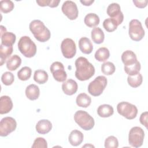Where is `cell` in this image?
I'll return each instance as SVG.
<instances>
[{
	"mask_svg": "<svg viewBox=\"0 0 148 148\" xmlns=\"http://www.w3.org/2000/svg\"><path fill=\"white\" fill-rule=\"evenodd\" d=\"M62 12L71 20H75L79 14L76 4L72 1H66L62 5Z\"/></svg>",
	"mask_w": 148,
	"mask_h": 148,
	"instance_id": "7c38bea8",
	"label": "cell"
},
{
	"mask_svg": "<svg viewBox=\"0 0 148 148\" xmlns=\"http://www.w3.org/2000/svg\"><path fill=\"white\" fill-rule=\"evenodd\" d=\"M117 112L127 119L132 120L136 117L138 109L136 106L127 102H121L117 105Z\"/></svg>",
	"mask_w": 148,
	"mask_h": 148,
	"instance_id": "8992f818",
	"label": "cell"
},
{
	"mask_svg": "<svg viewBox=\"0 0 148 148\" xmlns=\"http://www.w3.org/2000/svg\"><path fill=\"white\" fill-rule=\"evenodd\" d=\"M128 34L131 39L134 41H139L143 39L145 31L140 21L133 19L130 22Z\"/></svg>",
	"mask_w": 148,
	"mask_h": 148,
	"instance_id": "ba28073f",
	"label": "cell"
},
{
	"mask_svg": "<svg viewBox=\"0 0 148 148\" xmlns=\"http://www.w3.org/2000/svg\"><path fill=\"white\" fill-rule=\"evenodd\" d=\"M94 56L95 58L97 61L99 62H104L109 58L110 56V52L106 47H100L96 51Z\"/></svg>",
	"mask_w": 148,
	"mask_h": 148,
	"instance_id": "83f0119b",
	"label": "cell"
},
{
	"mask_svg": "<svg viewBox=\"0 0 148 148\" xmlns=\"http://www.w3.org/2000/svg\"><path fill=\"white\" fill-rule=\"evenodd\" d=\"M106 12L111 18L116 21L118 25L122 23L124 20V15L121 11L120 6L119 3H112L110 4L107 8Z\"/></svg>",
	"mask_w": 148,
	"mask_h": 148,
	"instance_id": "4fadbf2b",
	"label": "cell"
},
{
	"mask_svg": "<svg viewBox=\"0 0 148 148\" xmlns=\"http://www.w3.org/2000/svg\"><path fill=\"white\" fill-rule=\"evenodd\" d=\"M13 108V102L11 98L7 95H3L0 99V114H6Z\"/></svg>",
	"mask_w": 148,
	"mask_h": 148,
	"instance_id": "9a60e30c",
	"label": "cell"
},
{
	"mask_svg": "<svg viewBox=\"0 0 148 148\" xmlns=\"http://www.w3.org/2000/svg\"><path fill=\"white\" fill-rule=\"evenodd\" d=\"M60 2V0H49L48 6L50 8H56L58 6V4Z\"/></svg>",
	"mask_w": 148,
	"mask_h": 148,
	"instance_id": "60d3db41",
	"label": "cell"
},
{
	"mask_svg": "<svg viewBox=\"0 0 148 148\" xmlns=\"http://www.w3.org/2000/svg\"><path fill=\"white\" fill-rule=\"evenodd\" d=\"M133 3L138 8H144L147 6L148 1L147 0H143V1L134 0Z\"/></svg>",
	"mask_w": 148,
	"mask_h": 148,
	"instance_id": "ab89813d",
	"label": "cell"
},
{
	"mask_svg": "<svg viewBox=\"0 0 148 148\" xmlns=\"http://www.w3.org/2000/svg\"><path fill=\"white\" fill-rule=\"evenodd\" d=\"M116 70L115 66L113 63L108 61L103 63L101 65V71L106 75H112Z\"/></svg>",
	"mask_w": 148,
	"mask_h": 148,
	"instance_id": "e575fe53",
	"label": "cell"
},
{
	"mask_svg": "<svg viewBox=\"0 0 148 148\" xmlns=\"http://www.w3.org/2000/svg\"><path fill=\"white\" fill-rule=\"evenodd\" d=\"M107 79L104 76H98L91 82L88 86V92L92 96L97 97L102 94L107 85Z\"/></svg>",
	"mask_w": 148,
	"mask_h": 148,
	"instance_id": "5b68a950",
	"label": "cell"
},
{
	"mask_svg": "<svg viewBox=\"0 0 148 148\" xmlns=\"http://www.w3.org/2000/svg\"><path fill=\"white\" fill-rule=\"evenodd\" d=\"M140 64L138 61L135 64L130 66H124V69L128 76H134L139 73L140 70Z\"/></svg>",
	"mask_w": 148,
	"mask_h": 148,
	"instance_id": "4dcf8cb0",
	"label": "cell"
},
{
	"mask_svg": "<svg viewBox=\"0 0 148 148\" xmlns=\"http://www.w3.org/2000/svg\"><path fill=\"white\" fill-rule=\"evenodd\" d=\"M0 29H1V35H2L3 34H4L5 32H6V28L3 25L0 26Z\"/></svg>",
	"mask_w": 148,
	"mask_h": 148,
	"instance_id": "ee69618b",
	"label": "cell"
},
{
	"mask_svg": "<svg viewBox=\"0 0 148 148\" xmlns=\"http://www.w3.org/2000/svg\"><path fill=\"white\" fill-rule=\"evenodd\" d=\"M17 127V123L14 119L11 117H5L0 122V135L6 136L14 131Z\"/></svg>",
	"mask_w": 148,
	"mask_h": 148,
	"instance_id": "9c48e42d",
	"label": "cell"
},
{
	"mask_svg": "<svg viewBox=\"0 0 148 148\" xmlns=\"http://www.w3.org/2000/svg\"><path fill=\"white\" fill-rule=\"evenodd\" d=\"M79 47L80 51L86 54H90L93 50V46L91 40L86 37H82L79 39Z\"/></svg>",
	"mask_w": 148,
	"mask_h": 148,
	"instance_id": "e0dca14e",
	"label": "cell"
},
{
	"mask_svg": "<svg viewBox=\"0 0 148 148\" xmlns=\"http://www.w3.org/2000/svg\"><path fill=\"white\" fill-rule=\"evenodd\" d=\"M76 102L80 107L87 108L91 103V98L86 93H81L77 96Z\"/></svg>",
	"mask_w": 148,
	"mask_h": 148,
	"instance_id": "4316f807",
	"label": "cell"
},
{
	"mask_svg": "<svg viewBox=\"0 0 148 148\" xmlns=\"http://www.w3.org/2000/svg\"><path fill=\"white\" fill-rule=\"evenodd\" d=\"M144 138L145 132L143 130L139 127H134L129 132V144L134 147H140L143 145Z\"/></svg>",
	"mask_w": 148,
	"mask_h": 148,
	"instance_id": "52a82bcc",
	"label": "cell"
},
{
	"mask_svg": "<svg viewBox=\"0 0 148 148\" xmlns=\"http://www.w3.org/2000/svg\"><path fill=\"white\" fill-rule=\"evenodd\" d=\"M117 26L118 25L116 21L111 18H106L103 22V28L109 32H112L115 31L117 29Z\"/></svg>",
	"mask_w": 148,
	"mask_h": 148,
	"instance_id": "d6a6232c",
	"label": "cell"
},
{
	"mask_svg": "<svg viewBox=\"0 0 148 148\" xmlns=\"http://www.w3.org/2000/svg\"><path fill=\"white\" fill-rule=\"evenodd\" d=\"M84 22L87 27L92 28L99 24V17L95 13H90L85 16Z\"/></svg>",
	"mask_w": 148,
	"mask_h": 148,
	"instance_id": "cb8c5ba5",
	"label": "cell"
},
{
	"mask_svg": "<svg viewBox=\"0 0 148 148\" xmlns=\"http://www.w3.org/2000/svg\"><path fill=\"white\" fill-rule=\"evenodd\" d=\"M48 74L47 73L42 69H38L35 71L34 75V80L38 84H44L48 80Z\"/></svg>",
	"mask_w": 148,
	"mask_h": 148,
	"instance_id": "f1b7e54d",
	"label": "cell"
},
{
	"mask_svg": "<svg viewBox=\"0 0 148 148\" xmlns=\"http://www.w3.org/2000/svg\"><path fill=\"white\" fill-rule=\"evenodd\" d=\"M76 66L75 77L80 81H85L90 79L95 73L93 65L83 57L77 58L75 62Z\"/></svg>",
	"mask_w": 148,
	"mask_h": 148,
	"instance_id": "6da1fadb",
	"label": "cell"
},
{
	"mask_svg": "<svg viewBox=\"0 0 148 148\" xmlns=\"http://www.w3.org/2000/svg\"><path fill=\"white\" fill-rule=\"evenodd\" d=\"M18 48L21 53L27 58L34 57L36 53L35 43L28 36L21 37L18 42Z\"/></svg>",
	"mask_w": 148,
	"mask_h": 148,
	"instance_id": "3957f363",
	"label": "cell"
},
{
	"mask_svg": "<svg viewBox=\"0 0 148 148\" xmlns=\"http://www.w3.org/2000/svg\"><path fill=\"white\" fill-rule=\"evenodd\" d=\"M32 70L28 66H24L17 72V76L20 80L25 81L28 80L31 76Z\"/></svg>",
	"mask_w": 148,
	"mask_h": 148,
	"instance_id": "1f68e13d",
	"label": "cell"
},
{
	"mask_svg": "<svg viewBox=\"0 0 148 148\" xmlns=\"http://www.w3.org/2000/svg\"><path fill=\"white\" fill-rule=\"evenodd\" d=\"M91 35L92 40L95 43L101 44L104 40V33L99 27H94L91 31Z\"/></svg>",
	"mask_w": 148,
	"mask_h": 148,
	"instance_id": "d4e9b609",
	"label": "cell"
},
{
	"mask_svg": "<svg viewBox=\"0 0 148 148\" xmlns=\"http://www.w3.org/2000/svg\"><path fill=\"white\" fill-rule=\"evenodd\" d=\"M147 118H148L147 112H145L142 113L139 118L140 123L142 125H145L146 128H147Z\"/></svg>",
	"mask_w": 148,
	"mask_h": 148,
	"instance_id": "f35d334b",
	"label": "cell"
},
{
	"mask_svg": "<svg viewBox=\"0 0 148 148\" xmlns=\"http://www.w3.org/2000/svg\"><path fill=\"white\" fill-rule=\"evenodd\" d=\"M40 94V90L36 85L31 84L28 86L25 89L26 97L31 101L36 100L38 98Z\"/></svg>",
	"mask_w": 148,
	"mask_h": 148,
	"instance_id": "ffe728a7",
	"label": "cell"
},
{
	"mask_svg": "<svg viewBox=\"0 0 148 148\" xmlns=\"http://www.w3.org/2000/svg\"><path fill=\"white\" fill-rule=\"evenodd\" d=\"M83 138L84 136L81 131L74 130L71 132L68 137V140L71 145L77 146L82 143Z\"/></svg>",
	"mask_w": 148,
	"mask_h": 148,
	"instance_id": "2e32d148",
	"label": "cell"
},
{
	"mask_svg": "<svg viewBox=\"0 0 148 148\" xmlns=\"http://www.w3.org/2000/svg\"><path fill=\"white\" fill-rule=\"evenodd\" d=\"M13 2L10 0H2L0 1L1 11L4 13L10 12L14 9Z\"/></svg>",
	"mask_w": 148,
	"mask_h": 148,
	"instance_id": "836d02e7",
	"label": "cell"
},
{
	"mask_svg": "<svg viewBox=\"0 0 148 148\" xmlns=\"http://www.w3.org/2000/svg\"><path fill=\"white\" fill-rule=\"evenodd\" d=\"M121 60L124 66L132 65L138 61L136 54L131 50L124 51L121 55Z\"/></svg>",
	"mask_w": 148,
	"mask_h": 148,
	"instance_id": "d6986e66",
	"label": "cell"
},
{
	"mask_svg": "<svg viewBox=\"0 0 148 148\" xmlns=\"http://www.w3.org/2000/svg\"><path fill=\"white\" fill-rule=\"evenodd\" d=\"M49 0H38L36 1V3L40 6H48Z\"/></svg>",
	"mask_w": 148,
	"mask_h": 148,
	"instance_id": "b9f144b4",
	"label": "cell"
},
{
	"mask_svg": "<svg viewBox=\"0 0 148 148\" xmlns=\"http://www.w3.org/2000/svg\"><path fill=\"white\" fill-rule=\"evenodd\" d=\"M1 44L6 46H12L15 43L16 37L14 34L10 32H6L1 35Z\"/></svg>",
	"mask_w": 148,
	"mask_h": 148,
	"instance_id": "484cf974",
	"label": "cell"
},
{
	"mask_svg": "<svg viewBox=\"0 0 148 148\" xmlns=\"http://www.w3.org/2000/svg\"><path fill=\"white\" fill-rule=\"evenodd\" d=\"M114 113L113 107L108 104L100 105L97 109V113L101 117H109Z\"/></svg>",
	"mask_w": 148,
	"mask_h": 148,
	"instance_id": "603a6c76",
	"label": "cell"
},
{
	"mask_svg": "<svg viewBox=\"0 0 148 148\" xmlns=\"http://www.w3.org/2000/svg\"><path fill=\"white\" fill-rule=\"evenodd\" d=\"M80 2L84 6H90L94 2V0H88V1L87 0H83V1L81 0Z\"/></svg>",
	"mask_w": 148,
	"mask_h": 148,
	"instance_id": "7bdbcfd3",
	"label": "cell"
},
{
	"mask_svg": "<svg viewBox=\"0 0 148 148\" xmlns=\"http://www.w3.org/2000/svg\"><path fill=\"white\" fill-rule=\"evenodd\" d=\"M29 27L37 40L40 42H45L50 38V31L42 21L34 20L30 23Z\"/></svg>",
	"mask_w": 148,
	"mask_h": 148,
	"instance_id": "7a4b0ae2",
	"label": "cell"
},
{
	"mask_svg": "<svg viewBox=\"0 0 148 148\" xmlns=\"http://www.w3.org/2000/svg\"><path fill=\"white\" fill-rule=\"evenodd\" d=\"M52 128L51 123L46 119L39 120L36 125V130L40 134H46L49 133Z\"/></svg>",
	"mask_w": 148,
	"mask_h": 148,
	"instance_id": "ac0fdd59",
	"label": "cell"
},
{
	"mask_svg": "<svg viewBox=\"0 0 148 148\" xmlns=\"http://www.w3.org/2000/svg\"><path fill=\"white\" fill-rule=\"evenodd\" d=\"M50 72H51L54 79L59 82H64L67 77L66 73L65 71L64 65L59 62H54L50 67Z\"/></svg>",
	"mask_w": 148,
	"mask_h": 148,
	"instance_id": "8fae6325",
	"label": "cell"
},
{
	"mask_svg": "<svg viewBox=\"0 0 148 148\" xmlns=\"http://www.w3.org/2000/svg\"><path fill=\"white\" fill-rule=\"evenodd\" d=\"M75 122L84 130H91L95 124L94 120L87 112L84 110H78L74 114Z\"/></svg>",
	"mask_w": 148,
	"mask_h": 148,
	"instance_id": "277c9868",
	"label": "cell"
},
{
	"mask_svg": "<svg viewBox=\"0 0 148 148\" xmlns=\"http://www.w3.org/2000/svg\"><path fill=\"white\" fill-rule=\"evenodd\" d=\"M78 86L76 82L73 79H68L62 84L63 92L68 95H72L75 94L77 90Z\"/></svg>",
	"mask_w": 148,
	"mask_h": 148,
	"instance_id": "5bb4252c",
	"label": "cell"
},
{
	"mask_svg": "<svg viewBox=\"0 0 148 148\" xmlns=\"http://www.w3.org/2000/svg\"><path fill=\"white\" fill-rule=\"evenodd\" d=\"M32 148H47V143L45 139L41 137H38L35 139L32 145Z\"/></svg>",
	"mask_w": 148,
	"mask_h": 148,
	"instance_id": "74e56055",
	"label": "cell"
},
{
	"mask_svg": "<svg viewBox=\"0 0 148 148\" xmlns=\"http://www.w3.org/2000/svg\"><path fill=\"white\" fill-rule=\"evenodd\" d=\"M13 46H6L2 44L0 45V60L1 65H2L6 61L7 59L10 57V56L13 53Z\"/></svg>",
	"mask_w": 148,
	"mask_h": 148,
	"instance_id": "7402d4cb",
	"label": "cell"
},
{
	"mask_svg": "<svg viewBox=\"0 0 148 148\" xmlns=\"http://www.w3.org/2000/svg\"><path fill=\"white\" fill-rule=\"evenodd\" d=\"M127 82L131 87L136 88L142 83L143 77L142 75L139 73L134 76H128L127 77Z\"/></svg>",
	"mask_w": 148,
	"mask_h": 148,
	"instance_id": "f546056e",
	"label": "cell"
},
{
	"mask_svg": "<svg viewBox=\"0 0 148 148\" xmlns=\"http://www.w3.org/2000/svg\"><path fill=\"white\" fill-rule=\"evenodd\" d=\"M61 50L65 58H73L76 53V47L74 40L71 38L64 39L61 44Z\"/></svg>",
	"mask_w": 148,
	"mask_h": 148,
	"instance_id": "30bf717a",
	"label": "cell"
},
{
	"mask_svg": "<svg viewBox=\"0 0 148 148\" xmlns=\"http://www.w3.org/2000/svg\"><path fill=\"white\" fill-rule=\"evenodd\" d=\"M14 80V76L13 74L10 72H6L3 73L1 76V81L2 83L6 86L11 85Z\"/></svg>",
	"mask_w": 148,
	"mask_h": 148,
	"instance_id": "d590c367",
	"label": "cell"
},
{
	"mask_svg": "<svg viewBox=\"0 0 148 148\" xmlns=\"http://www.w3.org/2000/svg\"><path fill=\"white\" fill-rule=\"evenodd\" d=\"M118 146V140L114 136H109L105 140V147L106 148H117Z\"/></svg>",
	"mask_w": 148,
	"mask_h": 148,
	"instance_id": "8d00e7d4",
	"label": "cell"
},
{
	"mask_svg": "<svg viewBox=\"0 0 148 148\" xmlns=\"http://www.w3.org/2000/svg\"><path fill=\"white\" fill-rule=\"evenodd\" d=\"M21 59L17 54L10 56L6 61V67L11 71L16 70L21 65Z\"/></svg>",
	"mask_w": 148,
	"mask_h": 148,
	"instance_id": "44dd1931",
	"label": "cell"
}]
</instances>
